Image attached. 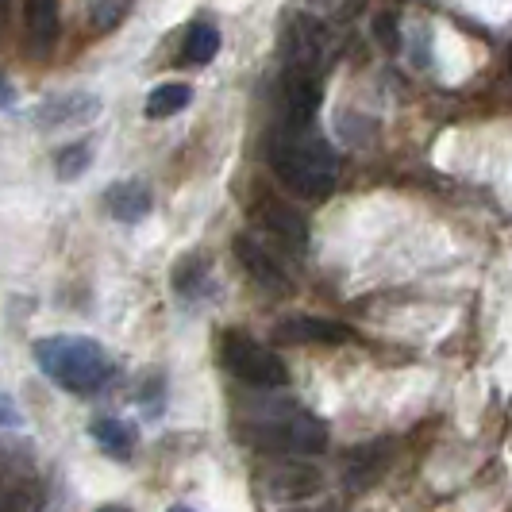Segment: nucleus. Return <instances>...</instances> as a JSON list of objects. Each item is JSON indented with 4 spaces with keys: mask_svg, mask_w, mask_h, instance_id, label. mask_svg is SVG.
I'll return each instance as SVG.
<instances>
[{
    "mask_svg": "<svg viewBox=\"0 0 512 512\" xmlns=\"http://www.w3.org/2000/svg\"><path fill=\"white\" fill-rule=\"evenodd\" d=\"M27 27L39 51H47L58 39V4L54 0H27Z\"/></svg>",
    "mask_w": 512,
    "mask_h": 512,
    "instance_id": "2eb2a0df",
    "label": "nucleus"
},
{
    "mask_svg": "<svg viewBox=\"0 0 512 512\" xmlns=\"http://www.w3.org/2000/svg\"><path fill=\"white\" fill-rule=\"evenodd\" d=\"M89 436H93V443L101 447L108 459L116 462H128L135 455V443H139L135 424L124 420V416H101V420H93L89 424Z\"/></svg>",
    "mask_w": 512,
    "mask_h": 512,
    "instance_id": "6e6552de",
    "label": "nucleus"
},
{
    "mask_svg": "<svg viewBox=\"0 0 512 512\" xmlns=\"http://www.w3.org/2000/svg\"><path fill=\"white\" fill-rule=\"evenodd\" d=\"M20 424H24V416L16 412L12 397H4V393H0V428H20Z\"/></svg>",
    "mask_w": 512,
    "mask_h": 512,
    "instance_id": "a211bd4d",
    "label": "nucleus"
},
{
    "mask_svg": "<svg viewBox=\"0 0 512 512\" xmlns=\"http://www.w3.org/2000/svg\"><path fill=\"white\" fill-rule=\"evenodd\" d=\"M389 439H374V443H362L359 451H351L347 455V486L351 489H370L378 478L385 474V466H389Z\"/></svg>",
    "mask_w": 512,
    "mask_h": 512,
    "instance_id": "1a4fd4ad",
    "label": "nucleus"
},
{
    "mask_svg": "<svg viewBox=\"0 0 512 512\" xmlns=\"http://www.w3.org/2000/svg\"><path fill=\"white\" fill-rule=\"evenodd\" d=\"M166 512H193L189 505H174V509H166Z\"/></svg>",
    "mask_w": 512,
    "mask_h": 512,
    "instance_id": "4be33fe9",
    "label": "nucleus"
},
{
    "mask_svg": "<svg viewBox=\"0 0 512 512\" xmlns=\"http://www.w3.org/2000/svg\"><path fill=\"white\" fill-rule=\"evenodd\" d=\"M378 27H382V31H378V35H382V43H397V27L389 31V16H382V20H378Z\"/></svg>",
    "mask_w": 512,
    "mask_h": 512,
    "instance_id": "6ab92c4d",
    "label": "nucleus"
},
{
    "mask_svg": "<svg viewBox=\"0 0 512 512\" xmlns=\"http://www.w3.org/2000/svg\"><path fill=\"white\" fill-rule=\"evenodd\" d=\"M220 54V31L212 24H197L185 39V62L189 66H208Z\"/></svg>",
    "mask_w": 512,
    "mask_h": 512,
    "instance_id": "dca6fc26",
    "label": "nucleus"
},
{
    "mask_svg": "<svg viewBox=\"0 0 512 512\" xmlns=\"http://www.w3.org/2000/svg\"><path fill=\"white\" fill-rule=\"evenodd\" d=\"M97 108L101 104L93 101V97H58V101H47L39 108V124L43 128H66V124H85L89 116H97Z\"/></svg>",
    "mask_w": 512,
    "mask_h": 512,
    "instance_id": "f8f14e48",
    "label": "nucleus"
},
{
    "mask_svg": "<svg viewBox=\"0 0 512 512\" xmlns=\"http://www.w3.org/2000/svg\"><path fill=\"white\" fill-rule=\"evenodd\" d=\"M104 205H108V212H112L120 224H139L154 208V197L143 181H116V185L104 193Z\"/></svg>",
    "mask_w": 512,
    "mask_h": 512,
    "instance_id": "9d476101",
    "label": "nucleus"
},
{
    "mask_svg": "<svg viewBox=\"0 0 512 512\" xmlns=\"http://www.w3.org/2000/svg\"><path fill=\"white\" fill-rule=\"evenodd\" d=\"M174 293H178L181 301H197V297H205L212 282H208V262L201 255H185L174 266Z\"/></svg>",
    "mask_w": 512,
    "mask_h": 512,
    "instance_id": "ddd939ff",
    "label": "nucleus"
},
{
    "mask_svg": "<svg viewBox=\"0 0 512 512\" xmlns=\"http://www.w3.org/2000/svg\"><path fill=\"white\" fill-rule=\"evenodd\" d=\"M31 359L35 366L51 378L54 385L70 389V393H101L112 382L116 362L104 351V343L89 339V335H47L31 343Z\"/></svg>",
    "mask_w": 512,
    "mask_h": 512,
    "instance_id": "f257e3e1",
    "label": "nucleus"
},
{
    "mask_svg": "<svg viewBox=\"0 0 512 512\" xmlns=\"http://www.w3.org/2000/svg\"><path fill=\"white\" fill-rule=\"evenodd\" d=\"M258 224L270 231L282 247H289V251H301V247H305V239H308L305 220H301L289 205H278V201L262 205L258 208Z\"/></svg>",
    "mask_w": 512,
    "mask_h": 512,
    "instance_id": "9b49d317",
    "label": "nucleus"
},
{
    "mask_svg": "<svg viewBox=\"0 0 512 512\" xmlns=\"http://www.w3.org/2000/svg\"><path fill=\"white\" fill-rule=\"evenodd\" d=\"M243 436L251 439L262 451L274 455H320L328 451V424L316 412L301 409V405H278V409H262L243 428Z\"/></svg>",
    "mask_w": 512,
    "mask_h": 512,
    "instance_id": "7ed1b4c3",
    "label": "nucleus"
},
{
    "mask_svg": "<svg viewBox=\"0 0 512 512\" xmlns=\"http://www.w3.org/2000/svg\"><path fill=\"white\" fill-rule=\"evenodd\" d=\"M235 258L243 262V270L255 278V285L262 289V293H278V297H285V293L293 289V278L285 274V266L274 258V251L262 247L258 239H251V235H239V239H235Z\"/></svg>",
    "mask_w": 512,
    "mask_h": 512,
    "instance_id": "423d86ee",
    "label": "nucleus"
},
{
    "mask_svg": "<svg viewBox=\"0 0 512 512\" xmlns=\"http://www.w3.org/2000/svg\"><path fill=\"white\" fill-rule=\"evenodd\" d=\"M320 486H324L320 470H316V466H301V462H285L278 470H270V478H266L270 497H274V501H285V505H301L308 497H316Z\"/></svg>",
    "mask_w": 512,
    "mask_h": 512,
    "instance_id": "0eeeda50",
    "label": "nucleus"
},
{
    "mask_svg": "<svg viewBox=\"0 0 512 512\" xmlns=\"http://www.w3.org/2000/svg\"><path fill=\"white\" fill-rule=\"evenodd\" d=\"M270 162L285 189L305 201L328 197L339 178V154L332 151V143L320 135H301V128H293L274 143Z\"/></svg>",
    "mask_w": 512,
    "mask_h": 512,
    "instance_id": "f03ea898",
    "label": "nucleus"
},
{
    "mask_svg": "<svg viewBox=\"0 0 512 512\" xmlns=\"http://www.w3.org/2000/svg\"><path fill=\"white\" fill-rule=\"evenodd\" d=\"M97 512H131V509H128V505H101Z\"/></svg>",
    "mask_w": 512,
    "mask_h": 512,
    "instance_id": "412c9836",
    "label": "nucleus"
},
{
    "mask_svg": "<svg viewBox=\"0 0 512 512\" xmlns=\"http://www.w3.org/2000/svg\"><path fill=\"white\" fill-rule=\"evenodd\" d=\"M220 359H224L231 378L255 385V389H282L289 382V366H285L282 355L270 343H262V339H255V335L247 332L224 335Z\"/></svg>",
    "mask_w": 512,
    "mask_h": 512,
    "instance_id": "20e7f679",
    "label": "nucleus"
},
{
    "mask_svg": "<svg viewBox=\"0 0 512 512\" xmlns=\"http://www.w3.org/2000/svg\"><path fill=\"white\" fill-rule=\"evenodd\" d=\"M89 162H93V151L85 143H70V147H62L54 154V174L62 181H74L89 170Z\"/></svg>",
    "mask_w": 512,
    "mask_h": 512,
    "instance_id": "f3484780",
    "label": "nucleus"
},
{
    "mask_svg": "<svg viewBox=\"0 0 512 512\" xmlns=\"http://www.w3.org/2000/svg\"><path fill=\"white\" fill-rule=\"evenodd\" d=\"M193 101V89L189 85H181V81H166V85H158L147 93V116L151 120H166V116H178L181 108H189Z\"/></svg>",
    "mask_w": 512,
    "mask_h": 512,
    "instance_id": "4468645a",
    "label": "nucleus"
},
{
    "mask_svg": "<svg viewBox=\"0 0 512 512\" xmlns=\"http://www.w3.org/2000/svg\"><path fill=\"white\" fill-rule=\"evenodd\" d=\"M355 332L339 320H328V316H285L274 328V343L278 347H339V343H351Z\"/></svg>",
    "mask_w": 512,
    "mask_h": 512,
    "instance_id": "39448f33",
    "label": "nucleus"
},
{
    "mask_svg": "<svg viewBox=\"0 0 512 512\" xmlns=\"http://www.w3.org/2000/svg\"><path fill=\"white\" fill-rule=\"evenodd\" d=\"M12 101H16V93H12V85H8L4 77H0V108H8Z\"/></svg>",
    "mask_w": 512,
    "mask_h": 512,
    "instance_id": "aec40b11",
    "label": "nucleus"
}]
</instances>
